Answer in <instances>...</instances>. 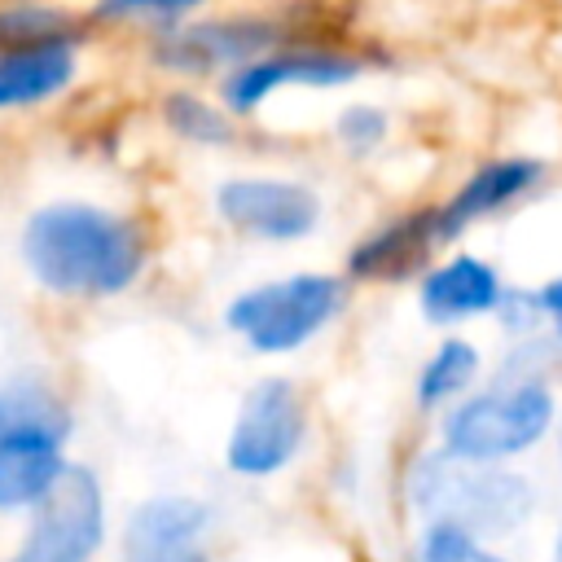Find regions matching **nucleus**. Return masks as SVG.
<instances>
[{
	"mask_svg": "<svg viewBox=\"0 0 562 562\" xmlns=\"http://www.w3.org/2000/svg\"><path fill=\"white\" fill-rule=\"evenodd\" d=\"M356 75H360V61L342 57V53H281L268 61H246L228 79L224 97L233 110H255L272 88H285V83L334 88V83H351Z\"/></svg>",
	"mask_w": 562,
	"mask_h": 562,
	"instance_id": "11",
	"label": "nucleus"
},
{
	"mask_svg": "<svg viewBox=\"0 0 562 562\" xmlns=\"http://www.w3.org/2000/svg\"><path fill=\"white\" fill-rule=\"evenodd\" d=\"M338 136H342L351 149H373V145L386 136V119H382L373 105H351V110L338 119Z\"/></svg>",
	"mask_w": 562,
	"mask_h": 562,
	"instance_id": "21",
	"label": "nucleus"
},
{
	"mask_svg": "<svg viewBox=\"0 0 562 562\" xmlns=\"http://www.w3.org/2000/svg\"><path fill=\"white\" fill-rule=\"evenodd\" d=\"M408 501L430 518H448L470 527L474 536L501 544L518 531H527L540 514V487L514 465H487V461H461L443 448L426 452L408 470Z\"/></svg>",
	"mask_w": 562,
	"mask_h": 562,
	"instance_id": "2",
	"label": "nucleus"
},
{
	"mask_svg": "<svg viewBox=\"0 0 562 562\" xmlns=\"http://www.w3.org/2000/svg\"><path fill=\"white\" fill-rule=\"evenodd\" d=\"M31 272L57 294H114L140 263V233L97 206H48L26 224L22 237Z\"/></svg>",
	"mask_w": 562,
	"mask_h": 562,
	"instance_id": "1",
	"label": "nucleus"
},
{
	"mask_svg": "<svg viewBox=\"0 0 562 562\" xmlns=\"http://www.w3.org/2000/svg\"><path fill=\"white\" fill-rule=\"evenodd\" d=\"M268 44H272L268 22H215V26H189V31L162 35L158 61H167L176 70H211L220 61L246 66Z\"/></svg>",
	"mask_w": 562,
	"mask_h": 562,
	"instance_id": "13",
	"label": "nucleus"
},
{
	"mask_svg": "<svg viewBox=\"0 0 562 562\" xmlns=\"http://www.w3.org/2000/svg\"><path fill=\"white\" fill-rule=\"evenodd\" d=\"M413 562H514V558H509L505 549H496L492 540L474 536V531L461 527V522L430 518V522H422V531H417Z\"/></svg>",
	"mask_w": 562,
	"mask_h": 562,
	"instance_id": "17",
	"label": "nucleus"
},
{
	"mask_svg": "<svg viewBox=\"0 0 562 562\" xmlns=\"http://www.w3.org/2000/svg\"><path fill=\"white\" fill-rule=\"evenodd\" d=\"M220 215L246 233L303 237L316 224L321 202L290 180H228L220 189Z\"/></svg>",
	"mask_w": 562,
	"mask_h": 562,
	"instance_id": "8",
	"label": "nucleus"
},
{
	"mask_svg": "<svg viewBox=\"0 0 562 562\" xmlns=\"http://www.w3.org/2000/svg\"><path fill=\"white\" fill-rule=\"evenodd\" d=\"M211 522V509L193 496H154L132 509L123 527V562H189Z\"/></svg>",
	"mask_w": 562,
	"mask_h": 562,
	"instance_id": "7",
	"label": "nucleus"
},
{
	"mask_svg": "<svg viewBox=\"0 0 562 562\" xmlns=\"http://www.w3.org/2000/svg\"><path fill=\"white\" fill-rule=\"evenodd\" d=\"M540 307H544L549 329L562 338V272H558V277H549V281L540 285Z\"/></svg>",
	"mask_w": 562,
	"mask_h": 562,
	"instance_id": "23",
	"label": "nucleus"
},
{
	"mask_svg": "<svg viewBox=\"0 0 562 562\" xmlns=\"http://www.w3.org/2000/svg\"><path fill=\"white\" fill-rule=\"evenodd\" d=\"M70 22L53 9H35V4H22V9H0V44L4 48H31V44H61V31Z\"/></svg>",
	"mask_w": 562,
	"mask_h": 562,
	"instance_id": "19",
	"label": "nucleus"
},
{
	"mask_svg": "<svg viewBox=\"0 0 562 562\" xmlns=\"http://www.w3.org/2000/svg\"><path fill=\"white\" fill-rule=\"evenodd\" d=\"M540 162L536 158H496V162H483L443 206H435V224H439V241L457 237L461 228H470L474 220L509 206L514 198H522L536 180H540Z\"/></svg>",
	"mask_w": 562,
	"mask_h": 562,
	"instance_id": "12",
	"label": "nucleus"
},
{
	"mask_svg": "<svg viewBox=\"0 0 562 562\" xmlns=\"http://www.w3.org/2000/svg\"><path fill=\"white\" fill-rule=\"evenodd\" d=\"M562 404L549 378H496L439 417V448L461 461L514 465L558 435Z\"/></svg>",
	"mask_w": 562,
	"mask_h": 562,
	"instance_id": "3",
	"label": "nucleus"
},
{
	"mask_svg": "<svg viewBox=\"0 0 562 562\" xmlns=\"http://www.w3.org/2000/svg\"><path fill=\"white\" fill-rule=\"evenodd\" d=\"M549 562H562V522L553 531V544H549Z\"/></svg>",
	"mask_w": 562,
	"mask_h": 562,
	"instance_id": "24",
	"label": "nucleus"
},
{
	"mask_svg": "<svg viewBox=\"0 0 562 562\" xmlns=\"http://www.w3.org/2000/svg\"><path fill=\"white\" fill-rule=\"evenodd\" d=\"M338 303H342V290L334 277L303 272V277L241 294L228 307V325L246 334L255 351H294L338 312Z\"/></svg>",
	"mask_w": 562,
	"mask_h": 562,
	"instance_id": "4",
	"label": "nucleus"
},
{
	"mask_svg": "<svg viewBox=\"0 0 562 562\" xmlns=\"http://www.w3.org/2000/svg\"><path fill=\"white\" fill-rule=\"evenodd\" d=\"M167 119H171V127H176L180 136H189V140H202V145L228 140L224 114H215L211 105H202V101H193V97H167Z\"/></svg>",
	"mask_w": 562,
	"mask_h": 562,
	"instance_id": "20",
	"label": "nucleus"
},
{
	"mask_svg": "<svg viewBox=\"0 0 562 562\" xmlns=\"http://www.w3.org/2000/svg\"><path fill=\"white\" fill-rule=\"evenodd\" d=\"M61 439L53 430H13L0 435V514L40 509L66 474Z\"/></svg>",
	"mask_w": 562,
	"mask_h": 562,
	"instance_id": "9",
	"label": "nucleus"
},
{
	"mask_svg": "<svg viewBox=\"0 0 562 562\" xmlns=\"http://www.w3.org/2000/svg\"><path fill=\"white\" fill-rule=\"evenodd\" d=\"M13 430H53V435H66L70 430V417L57 404L53 391H44L35 382H13V386L0 391V435H13Z\"/></svg>",
	"mask_w": 562,
	"mask_h": 562,
	"instance_id": "18",
	"label": "nucleus"
},
{
	"mask_svg": "<svg viewBox=\"0 0 562 562\" xmlns=\"http://www.w3.org/2000/svg\"><path fill=\"white\" fill-rule=\"evenodd\" d=\"M479 369H483V356L470 338H443L430 360L422 364L417 373V404L426 413L435 408H452L457 400H465L479 382Z\"/></svg>",
	"mask_w": 562,
	"mask_h": 562,
	"instance_id": "16",
	"label": "nucleus"
},
{
	"mask_svg": "<svg viewBox=\"0 0 562 562\" xmlns=\"http://www.w3.org/2000/svg\"><path fill=\"white\" fill-rule=\"evenodd\" d=\"M303 435H307V413L294 382L268 378L241 400V413L228 435V470L246 479L281 474L303 448Z\"/></svg>",
	"mask_w": 562,
	"mask_h": 562,
	"instance_id": "6",
	"label": "nucleus"
},
{
	"mask_svg": "<svg viewBox=\"0 0 562 562\" xmlns=\"http://www.w3.org/2000/svg\"><path fill=\"white\" fill-rule=\"evenodd\" d=\"M558 461H562V422H558Z\"/></svg>",
	"mask_w": 562,
	"mask_h": 562,
	"instance_id": "25",
	"label": "nucleus"
},
{
	"mask_svg": "<svg viewBox=\"0 0 562 562\" xmlns=\"http://www.w3.org/2000/svg\"><path fill=\"white\" fill-rule=\"evenodd\" d=\"M105 540V492L92 470L66 465L61 483L35 509L9 562H92Z\"/></svg>",
	"mask_w": 562,
	"mask_h": 562,
	"instance_id": "5",
	"label": "nucleus"
},
{
	"mask_svg": "<svg viewBox=\"0 0 562 562\" xmlns=\"http://www.w3.org/2000/svg\"><path fill=\"white\" fill-rule=\"evenodd\" d=\"M189 562H206V553H202V549H198V553H193V558H189Z\"/></svg>",
	"mask_w": 562,
	"mask_h": 562,
	"instance_id": "26",
	"label": "nucleus"
},
{
	"mask_svg": "<svg viewBox=\"0 0 562 562\" xmlns=\"http://www.w3.org/2000/svg\"><path fill=\"white\" fill-rule=\"evenodd\" d=\"M75 61L66 44H31L0 53V105H22L57 92L70 79Z\"/></svg>",
	"mask_w": 562,
	"mask_h": 562,
	"instance_id": "15",
	"label": "nucleus"
},
{
	"mask_svg": "<svg viewBox=\"0 0 562 562\" xmlns=\"http://www.w3.org/2000/svg\"><path fill=\"white\" fill-rule=\"evenodd\" d=\"M202 0H101V13L110 18H176V13H189L198 9Z\"/></svg>",
	"mask_w": 562,
	"mask_h": 562,
	"instance_id": "22",
	"label": "nucleus"
},
{
	"mask_svg": "<svg viewBox=\"0 0 562 562\" xmlns=\"http://www.w3.org/2000/svg\"><path fill=\"white\" fill-rule=\"evenodd\" d=\"M439 241V224H435V206L430 211H413L395 224H386L382 233L364 237L351 250V272L356 277H404L413 272L426 250Z\"/></svg>",
	"mask_w": 562,
	"mask_h": 562,
	"instance_id": "14",
	"label": "nucleus"
},
{
	"mask_svg": "<svg viewBox=\"0 0 562 562\" xmlns=\"http://www.w3.org/2000/svg\"><path fill=\"white\" fill-rule=\"evenodd\" d=\"M505 299L501 272L479 255H452L448 263L430 268L422 281V312L435 325H457L483 312H496Z\"/></svg>",
	"mask_w": 562,
	"mask_h": 562,
	"instance_id": "10",
	"label": "nucleus"
}]
</instances>
